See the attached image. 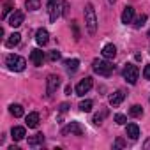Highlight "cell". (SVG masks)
<instances>
[{"label": "cell", "instance_id": "obj_13", "mask_svg": "<svg viewBox=\"0 0 150 150\" xmlns=\"http://www.w3.org/2000/svg\"><path fill=\"white\" fill-rule=\"evenodd\" d=\"M125 134H127L131 139H138V138H139V127H138L136 124H127Z\"/></svg>", "mask_w": 150, "mask_h": 150}, {"label": "cell", "instance_id": "obj_12", "mask_svg": "<svg viewBox=\"0 0 150 150\" xmlns=\"http://www.w3.org/2000/svg\"><path fill=\"white\" fill-rule=\"evenodd\" d=\"M124 99H125V94H124L122 90H117L115 94L110 96V104H111V106H118V104H122Z\"/></svg>", "mask_w": 150, "mask_h": 150}, {"label": "cell", "instance_id": "obj_17", "mask_svg": "<svg viewBox=\"0 0 150 150\" xmlns=\"http://www.w3.org/2000/svg\"><path fill=\"white\" fill-rule=\"evenodd\" d=\"M132 18H134V9L131 7V6H127L125 9H124V13H122V23H131L132 21Z\"/></svg>", "mask_w": 150, "mask_h": 150}, {"label": "cell", "instance_id": "obj_21", "mask_svg": "<svg viewBox=\"0 0 150 150\" xmlns=\"http://www.w3.org/2000/svg\"><path fill=\"white\" fill-rule=\"evenodd\" d=\"M9 111H11V115L16 117V118L23 117V106H21V104H11V106H9Z\"/></svg>", "mask_w": 150, "mask_h": 150}, {"label": "cell", "instance_id": "obj_34", "mask_svg": "<svg viewBox=\"0 0 150 150\" xmlns=\"http://www.w3.org/2000/svg\"><path fill=\"white\" fill-rule=\"evenodd\" d=\"M143 148H146V150L150 148V139H148V141H145V145H143Z\"/></svg>", "mask_w": 150, "mask_h": 150}, {"label": "cell", "instance_id": "obj_1", "mask_svg": "<svg viewBox=\"0 0 150 150\" xmlns=\"http://www.w3.org/2000/svg\"><path fill=\"white\" fill-rule=\"evenodd\" d=\"M85 25L90 35H94L97 32V16H96V9L92 4L85 6Z\"/></svg>", "mask_w": 150, "mask_h": 150}, {"label": "cell", "instance_id": "obj_33", "mask_svg": "<svg viewBox=\"0 0 150 150\" xmlns=\"http://www.w3.org/2000/svg\"><path fill=\"white\" fill-rule=\"evenodd\" d=\"M67 13H69V4H67V2H64V13H62V14H64V16H67Z\"/></svg>", "mask_w": 150, "mask_h": 150}, {"label": "cell", "instance_id": "obj_10", "mask_svg": "<svg viewBox=\"0 0 150 150\" xmlns=\"http://www.w3.org/2000/svg\"><path fill=\"white\" fill-rule=\"evenodd\" d=\"M23 20H25V16H23L21 11H13V14L9 16V25H11L13 28H18V27L23 23Z\"/></svg>", "mask_w": 150, "mask_h": 150}, {"label": "cell", "instance_id": "obj_18", "mask_svg": "<svg viewBox=\"0 0 150 150\" xmlns=\"http://www.w3.org/2000/svg\"><path fill=\"white\" fill-rule=\"evenodd\" d=\"M20 41H21V35H20L18 32H13V34L9 35V39L6 41V46H7V48H14V46L20 44Z\"/></svg>", "mask_w": 150, "mask_h": 150}, {"label": "cell", "instance_id": "obj_9", "mask_svg": "<svg viewBox=\"0 0 150 150\" xmlns=\"http://www.w3.org/2000/svg\"><path fill=\"white\" fill-rule=\"evenodd\" d=\"M30 62L34 64V65H42V62H44V51L42 50H39V48H35V50H32L30 51Z\"/></svg>", "mask_w": 150, "mask_h": 150}, {"label": "cell", "instance_id": "obj_2", "mask_svg": "<svg viewBox=\"0 0 150 150\" xmlns=\"http://www.w3.org/2000/svg\"><path fill=\"white\" fill-rule=\"evenodd\" d=\"M6 65H7L11 71L21 72V71H25L27 60H25L23 57H20V55H14V53H11V55H7V57H6Z\"/></svg>", "mask_w": 150, "mask_h": 150}, {"label": "cell", "instance_id": "obj_28", "mask_svg": "<svg viewBox=\"0 0 150 150\" xmlns=\"http://www.w3.org/2000/svg\"><path fill=\"white\" fill-rule=\"evenodd\" d=\"M115 122H117L118 125H124V124L127 122V117H125V115H120V113H118V115H115Z\"/></svg>", "mask_w": 150, "mask_h": 150}, {"label": "cell", "instance_id": "obj_20", "mask_svg": "<svg viewBox=\"0 0 150 150\" xmlns=\"http://www.w3.org/2000/svg\"><path fill=\"white\" fill-rule=\"evenodd\" d=\"M42 143H44V136H42L41 132H37L35 136L28 138V145H30V146H39V145H42Z\"/></svg>", "mask_w": 150, "mask_h": 150}, {"label": "cell", "instance_id": "obj_30", "mask_svg": "<svg viewBox=\"0 0 150 150\" xmlns=\"http://www.w3.org/2000/svg\"><path fill=\"white\" fill-rule=\"evenodd\" d=\"M58 58H60V51L53 50V51L50 53V60H53V62H55V60H58Z\"/></svg>", "mask_w": 150, "mask_h": 150}, {"label": "cell", "instance_id": "obj_15", "mask_svg": "<svg viewBox=\"0 0 150 150\" xmlns=\"http://www.w3.org/2000/svg\"><path fill=\"white\" fill-rule=\"evenodd\" d=\"M101 53H103V57H104V58H108V60H110V58H115V55H117V48H115V44H106V46L103 48V51H101Z\"/></svg>", "mask_w": 150, "mask_h": 150}, {"label": "cell", "instance_id": "obj_24", "mask_svg": "<svg viewBox=\"0 0 150 150\" xmlns=\"http://www.w3.org/2000/svg\"><path fill=\"white\" fill-rule=\"evenodd\" d=\"M129 115H131V117H141V115H143V108H141L139 104H134V106H131Z\"/></svg>", "mask_w": 150, "mask_h": 150}, {"label": "cell", "instance_id": "obj_7", "mask_svg": "<svg viewBox=\"0 0 150 150\" xmlns=\"http://www.w3.org/2000/svg\"><path fill=\"white\" fill-rule=\"evenodd\" d=\"M62 134L64 136H67V134H71V136H81L83 134V127L78 122H71V124H67L62 129Z\"/></svg>", "mask_w": 150, "mask_h": 150}, {"label": "cell", "instance_id": "obj_8", "mask_svg": "<svg viewBox=\"0 0 150 150\" xmlns=\"http://www.w3.org/2000/svg\"><path fill=\"white\" fill-rule=\"evenodd\" d=\"M92 85H94L92 78H85V80H81V81L76 85V94H78V96H85V94L92 88Z\"/></svg>", "mask_w": 150, "mask_h": 150}, {"label": "cell", "instance_id": "obj_5", "mask_svg": "<svg viewBox=\"0 0 150 150\" xmlns=\"http://www.w3.org/2000/svg\"><path fill=\"white\" fill-rule=\"evenodd\" d=\"M60 9H64V2L62 0H48V13H50V21H57V18L62 14V11Z\"/></svg>", "mask_w": 150, "mask_h": 150}, {"label": "cell", "instance_id": "obj_26", "mask_svg": "<svg viewBox=\"0 0 150 150\" xmlns=\"http://www.w3.org/2000/svg\"><path fill=\"white\" fill-rule=\"evenodd\" d=\"M145 21H146V14H141V16H138V18H136L134 27H136V28H139V27H143V25H145Z\"/></svg>", "mask_w": 150, "mask_h": 150}, {"label": "cell", "instance_id": "obj_19", "mask_svg": "<svg viewBox=\"0 0 150 150\" xmlns=\"http://www.w3.org/2000/svg\"><path fill=\"white\" fill-rule=\"evenodd\" d=\"M65 71L67 72H76L78 71V65H80V60L78 58H71V60H65Z\"/></svg>", "mask_w": 150, "mask_h": 150}, {"label": "cell", "instance_id": "obj_6", "mask_svg": "<svg viewBox=\"0 0 150 150\" xmlns=\"http://www.w3.org/2000/svg\"><path fill=\"white\" fill-rule=\"evenodd\" d=\"M58 87H60V78L57 74H50L48 80H46V94H48V97H51L57 92Z\"/></svg>", "mask_w": 150, "mask_h": 150}, {"label": "cell", "instance_id": "obj_25", "mask_svg": "<svg viewBox=\"0 0 150 150\" xmlns=\"http://www.w3.org/2000/svg\"><path fill=\"white\" fill-rule=\"evenodd\" d=\"M11 9H13V4H11V2H6V4H4V11H2V18H4V20L7 18V14L11 13Z\"/></svg>", "mask_w": 150, "mask_h": 150}, {"label": "cell", "instance_id": "obj_23", "mask_svg": "<svg viewBox=\"0 0 150 150\" xmlns=\"http://www.w3.org/2000/svg\"><path fill=\"white\" fill-rule=\"evenodd\" d=\"M92 106H94V103H92L90 99H85V101H81V103H80V110H81V111H85V113L92 111Z\"/></svg>", "mask_w": 150, "mask_h": 150}, {"label": "cell", "instance_id": "obj_31", "mask_svg": "<svg viewBox=\"0 0 150 150\" xmlns=\"http://www.w3.org/2000/svg\"><path fill=\"white\" fill-rule=\"evenodd\" d=\"M72 30H74V39H80V32H78V27H76V23H72Z\"/></svg>", "mask_w": 150, "mask_h": 150}, {"label": "cell", "instance_id": "obj_35", "mask_svg": "<svg viewBox=\"0 0 150 150\" xmlns=\"http://www.w3.org/2000/svg\"><path fill=\"white\" fill-rule=\"evenodd\" d=\"M117 146H124V141L122 139H117Z\"/></svg>", "mask_w": 150, "mask_h": 150}, {"label": "cell", "instance_id": "obj_16", "mask_svg": "<svg viewBox=\"0 0 150 150\" xmlns=\"http://www.w3.org/2000/svg\"><path fill=\"white\" fill-rule=\"evenodd\" d=\"M25 120H27V125H28L30 129H35V127L39 125V113H35V111H34V113H28Z\"/></svg>", "mask_w": 150, "mask_h": 150}, {"label": "cell", "instance_id": "obj_32", "mask_svg": "<svg viewBox=\"0 0 150 150\" xmlns=\"http://www.w3.org/2000/svg\"><path fill=\"white\" fill-rule=\"evenodd\" d=\"M67 108H69V104H67V103H62V104H60V111H62V113H65V111H67Z\"/></svg>", "mask_w": 150, "mask_h": 150}, {"label": "cell", "instance_id": "obj_29", "mask_svg": "<svg viewBox=\"0 0 150 150\" xmlns=\"http://www.w3.org/2000/svg\"><path fill=\"white\" fill-rule=\"evenodd\" d=\"M143 78L145 80H150V64H146L145 69H143Z\"/></svg>", "mask_w": 150, "mask_h": 150}, {"label": "cell", "instance_id": "obj_11", "mask_svg": "<svg viewBox=\"0 0 150 150\" xmlns=\"http://www.w3.org/2000/svg\"><path fill=\"white\" fill-rule=\"evenodd\" d=\"M35 41H37L39 46H46L48 41H50V34H48V30H46V28H39V30L35 32Z\"/></svg>", "mask_w": 150, "mask_h": 150}, {"label": "cell", "instance_id": "obj_4", "mask_svg": "<svg viewBox=\"0 0 150 150\" xmlns=\"http://www.w3.org/2000/svg\"><path fill=\"white\" fill-rule=\"evenodd\" d=\"M124 80L129 83V85H136V81H138V78H139V69L134 65V64H127L125 67H124Z\"/></svg>", "mask_w": 150, "mask_h": 150}, {"label": "cell", "instance_id": "obj_27", "mask_svg": "<svg viewBox=\"0 0 150 150\" xmlns=\"http://www.w3.org/2000/svg\"><path fill=\"white\" fill-rule=\"evenodd\" d=\"M106 115H108V110H104L103 113H97V115L94 117V122H96V124H103V120H104Z\"/></svg>", "mask_w": 150, "mask_h": 150}, {"label": "cell", "instance_id": "obj_14", "mask_svg": "<svg viewBox=\"0 0 150 150\" xmlns=\"http://www.w3.org/2000/svg\"><path fill=\"white\" fill-rule=\"evenodd\" d=\"M11 134H13V139H14V141H21V139L27 136V132H25V127H20V125L13 127V129H11Z\"/></svg>", "mask_w": 150, "mask_h": 150}, {"label": "cell", "instance_id": "obj_22", "mask_svg": "<svg viewBox=\"0 0 150 150\" xmlns=\"http://www.w3.org/2000/svg\"><path fill=\"white\" fill-rule=\"evenodd\" d=\"M25 6H27L28 11H37V9L41 7V0H27Z\"/></svg>", "mask_w": 150, "mask_h": 150}, {"label": "cell", "instance_id": "obj_3", "mask_svg": "<svg viewBox=\"0 0 150 150\" xmlns=\"http://www.w3.org/2000/svg\"><path fill=\"white\" fill-rule=\"evenodd\" d=\"M92 67H94V71L99 74V76H110V74L115 71V65L111 62H108V58H104V60H99V58L94 60Z\"/></svg>", "mask_w": 150, "mask_h": 150}]
</instances>
